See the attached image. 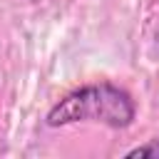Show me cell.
Here are the masks:
<instances>
[{"label": "cell", "mask_w": 159, "mask_h": 159, "mask_svg": "<svg viewBox=\"0 0 159 159\" xmlns=\"http://www.w3.org/2000/svg\"><path fill=\"white\" fill-rule=\"evenodd\" d=\"M134 119V102L132 97L114 87V84H89L82 87L60 104H55L47 114L50 127H62V124H75V122H99L107 127H127Z\"/></svg>", "instance_id": "obj_1"}, {"label": "cell", "mask_w": 159, "mask_h": 159, "mask_svg": "<svg viewBox=\"0 0 159 159\" xmlns=\"http://www.w3.org/2000/svg\"><path fill=\"white\" fill-rule=\"evenodd\" d=\"M127 157H159V139H152L149 144H142V147L132 149Z\"/></svg>", "instance_id": "obj_2"}]
</instances>
